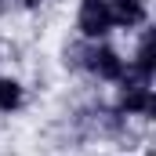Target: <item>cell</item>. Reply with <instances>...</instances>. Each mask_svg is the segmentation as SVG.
<instances>
[{"label":"cell","instance_id":"7","mask_svg":"<svg viewBox=\"0 0 156 156\" xmlns=\"http://www.w3.org/2000/svg\"><path fill=\"white\" fill-rule=\"evenodd\" d=\"M149 156H153V153H149Z\"/></svg>","mask_w":156,"mask_h":156},{"label":"cell","instance_id":"4","mask_svg":"<svg viewBox=\"0 0 156 156\" xmlns=\"http://www.w3.org/2000/svg\"><path fill=\"white\" fill-rule=\"evenodd\" d=\"M123 113L149 116L153 113V87H123Z\"/></svg>","mask_w":156,"mask_h":156},{"label":"cell","instance_id":"6","mask_svg":"<svg viewBox=\"0 0 156 156\" xmlns=\"http://www.w3.org/2000/svg\"><path fill=\"white\" fill-rule=\"evenodd\" d=\"M26 4H40V0H26Z\"/></svg>","mask_w":156,"mask_h":156},{"label":"cell","instance_id":"5","mask_svg":"<svg viewBox=\"0 0 156 156\" xmlns=\"http://www.w3.org/2000/svg\"><path fill=\"white\" fill-rule=\"evenodd\" d=\"M18 105H22V87H18L15 80H4V76H0V109L11 113V109H18Z\"/></svg>","mask_w":156,"mask_h":156},{"label":"cell","instance_id":"2","mask_svg":"<svg viewBox=\"0 0 156 156\" xmlns=\"http://www.w3.org/2000/svg\"><path fill=\"white\" fill-rule=\"evenodd\" d=\"M87 69L98 73L102 80H120L123 76V58L113 47H91L87 51Z\"/></svg>","mask_w":156,"mask_h":156},{"label":"cell","instance_id":"1","mask_svg":"<svg viewBox=\"0 0 156 156\" xmlns=\"http://www.w3.org/2000/svg\"><path fill=\"white\" fill-rule=\"evenodd\" d=\"M76 26L87 40H102L113 29V15H109V0H80Z\"/></svg>","mask_w":156,"mask_h":156},{"label":"cell","instance_id":"3","mask_svg":"<svg viewBox=\"0 0 156 156\" xmlns=\"http://www.w3.org/2000/svg\"><path fill=\"white\" fill-rule=\"evenodd\" d=\"M109 15H113V26H123V29H134L149 18L145 0H109Z\"/></svg>","mask_w":156,"mask_h":156}]
</instances>
